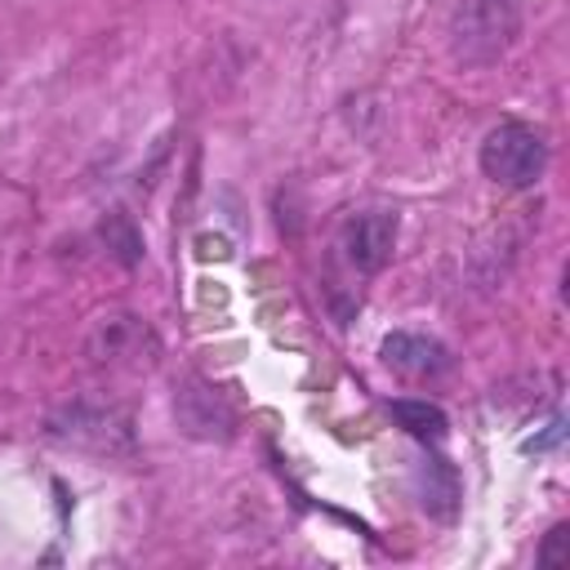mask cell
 <instances>
[{
    "instance_id": "6da1fadb",
    "label": "cell",
    "mask_w": 570,
    "mask_h": 570,
    "mask_svg": "<svg viewBox=\"0 0 570 570\" xmlns=\"http://www.w3.org/2000/svg\"><path fill=\"white\" fill-rule=\"evenodd\" d=\"M525 18V0H463L450 18L454 58L468 67H485L508 53Z\"/></svg>"
},
{
    "instance_id": "7a4b0ae2",
    "label": "cell",
    "mask_w": 570,
    "mask_h": 570,
    "mask_svg": "<svg viewBox=\"0 0 570 570\" xmlns=\"http://www.w3.org/2000/svg\"><path fill=\"white\" fill-rule=\"evenodd\" d=\"M49 436L62 441V445H76V450H89V454H102V459H125L134 454V419L111 405V401H67L49 414Z\"/></svg>"
},
{
    "instance_id": "3957f363",
    "label": "cell",
    "mask_w": 570,
    "mask_h": 570,
    "mask_svg": "<svg viewBox=\"0 0 570 570\" xmlns=\"http://www.w3.org/2000/svg\"><path fill=\"white\" fill-rule=\"evenodd\" d=\"M548 169V142L521 125V120H503L481 138V174L499 187H534Z\"/></svg>"
},
{
    "instance_id": "277c9868",
    "label": "cell",
    "mask_w": 570,
    "mask_h": 570,
    "mask_svg": "<svg viewBox=\"0 0 570 570\" xmlns=\"http://www.w3.org/2000/svg\"><path fill=\"white\" fill-rule=\"evenodd\" d=\"M338 249H343L352 272H361V276L383 272L392 249H396V214L392 209H356V214H347L343 227H338Z\"/></svg>"
},
{
    "instance_id": "5b68a950",
    "label": "cell",
    "mask_w": 570,
    "mask_h": 570,
    "mask_svg": "<svg viewBox=\"0 0 570 570\" xmlns=\"http://www.w3.org/2000/svg\"><path fill=\"white\" fill-rule=\"evenodd\" d=\"M160 352L156 334L138 321V316H98V325L89 330V356L102 365H151Z\"/></svg>"
},
{
    "instance_id": "8992f818",
    "label": "cell",
    "mask_w": 570,
    "mask_h": 570,
    "mask_svg": "<svg viewBox=\"0 0 570 570\" xmlns=\"http://www.w3.org/2000/svg\"><path fill=\"white\" fill-rule=\"evenodd\" d=\"M383 365L396 370L401 379L410 383H436L454 370V356L441 338H428V334H410V330H396L383 338Z\"/></svg>"
},
{
    "instance_id": "52a82bcc",
    "label": "cell",
    "mask_w": 570,
    "mask_h": 570,
    "mask_svg": "<svg viewBox=\"0 0 570 570\" xmlns=\"http://www.w3.org/2000/svg\"><path fill=\"white\" fill-rule=\"evenodd\" d=\"M191 392H196L200 410H191V405H174V410H178V423H183L191 436H227V432H232V410H227V401L218 396V387L191 383Z\"/></svg>"
},
{
    "instance_id": "ba28073f",
    "label": "cell",
    "mask_w": 570,
    "mask_h": 570,
    "mask_svg": "<svg viewBox=\"0 0 570 570\" xmlns=\"http://www.w3.org/2000/svg\"><path fill=\"white\" fill-rule=\"evenodd\" d=\"M419 494H423V508L432 517L450 521L454 508H459V476H454V468L445 459H423V468H419Z\"/></svg>"
},
{
    "instance_id": "9c48e42d",
    "label": "cell",
    "mask_w": 570,
    "mask_h": 570,
    "mask_svg": "<svg viewBox=\"0 0 570 570\" xmlns=\"http://www.w3.org/2000/svg\"><path fill=\"white\" fill-rule=\"evenodd\" d=\"M392 419H396L414 441H423V445H436V441L445 436V428H450L445 410L432 405V401H392Z\"/></svg>"
},
{
    "instance_id": "30bf717a",
    "label": "cell",
    "mask_w": 570,
    "mask_h": 570,
    "mask_svg": "<svg viewBox=\"0 0 570 570\" xmlns=\"http://www.w3.org/2000/svg\"><path fill=\"white\" fill-rule=\"evenodd\" d=\"M102 240H107V249H111L125 267H134V263L142 258V236H138L134 218L120 214V209H111V214L102 218Z\"/></svg>"
},
{
    "instance_id": "8fae6325",
    "label": "cell",
    "mask_w": 570,
    "mask_h": 570,
    "mask_svg": "<svg viewBox=\"0 0 570 570\" xmlns=\"http://www.w3.org/2000/svg\"><path fill=\"white\" fill-rule=\"evenodd\" d=\"M570 525H552L548 534H543V543H539V552H534V561L539 566H548V570H561V566H570Z\"/></svg>"
},
{
    "instance_id": "7c38bea8",
    "label": "cell",
    "mask_w": 570,
    "mask_h": 570,
    "mask_svg": "<svg viewBox=\"0 0 570 570\" xmlns=\"http://www.w3.org/2000/svg\"><path fill=\"white\" fill-rule=\"evenodd\" d=\"M561 436H566V419L557 414L539 436H530V441H525V450H552V445H561Z\"/></svg>"
}]
</instances>
